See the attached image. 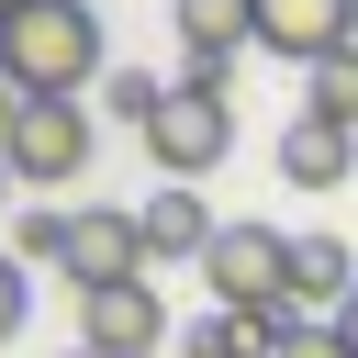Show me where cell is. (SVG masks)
<instances>
[{"instance_id":"cell-1","label":"cell","mask_w":358,"mask_h":358,"mask_svg":"<svg viewBox=\"0 0 358 358\" xmlns=\"http://www.w3.org/2000/svg\"><path fill=\"white\" fill-rule=\"evenodd\" d=\"M0 78L22 101H78L101 90V11L90 0H22L0 22Z\"/></svg>"},{"instance_id":"cell-2","label":"cell","mask_w":358,"mask_h":358,"mask_svg":"<svg viewBox=\"0 0 358 358\" xmlns=\"http://www.w3.org/2000/svg\"><path fill=\"white\" fill-rule=\"evenodd\" d=\"M145 157H157V179H213L224 168V145H235V101H224V78L213 67H179L168 90H157V112H145V134H134Z\"/></svg>"},{"instance_id":"cell-3","label":"cell","mask_w":358,"mask_h":358,"mask_svg":"<svg viewBox=\"0 0 358 358\" xmlns=\"http://www.w3.org/2000/svg\"><path fill=\"white\" fill-rule=\"evenodd\" d=\"M201 280H213V313H280L291 302V235L280 224H213Z\"/></svg>"},{"instance_id":"cell-4","label":"cell","mask_w":358,"mask_h":358,"mask_svg":"<svg viewBox=\"0 0 358 358\" xmlns=\"http://www.w3.org/2000/svg\"><path fill=\"white\" fill-rule=\"evenodd\" d=\"M67 291H112V280H145V224L123 201H78L67 213Z\"/></svg>"},{"instance_id":"cell-5","label":"cell","mask_w":358,"mask_h":358,"mask_svg":"<svg viewBox=\"0 0 358 358\" xmlns=\"http://www.w3.org/2000/svg\"><path fill=\"white\" fill-rule=\"evenodd\" d=\"M78 347H90V358H157V347H168V302H157V280L78 291Z\"/></svg>"},{"instance_id":"cell-6","label":"cell","mask_w":358,"mask_h":358,"mask_svg":"<svg viewBox=\"0 0 358 358\" xmlns=\"http://www.w3.org/2000/svg\"><path fill=\"white\" fill-rule=\"evenodd\" d=\"M0 157H11V179H78L90 168V101H22Z\"/></svg>"},{"instance_id":"cell-7","label":"cell","mask_w":358,"mask_h":358,"mask_svg":"<svg viewBox=\"0 0 358 358\" xmlns=\"http://www.w3.org/2000/svg\"><path fill=\"white\" fill-rule=\"evenodd\" d=\"M257 45L291 67H324L358 45V0H257Z\"/></svg>"},{"instance_id":"cell-8","label":"cell","mask_w":358,"mask_h":358,"mask_svg":"<svg viewBox=\"0 0 358 358\" xmlns=\"http://www.w3.org/2000/svg\"><path fill=\"white\" fill-rule=\"evenodd\" d=\"M168 11H179V67L235 78V56L257 45V0H168Z\"/></svg>"},{"instance_id":"cell-9","label":"cell","mask_w":358,"mask_h":358,"mask_svg":"<svg viewBox=\"0 0 358 358\" xmlns=\"http://www.w3.org/2000/svg\"><path fill=\"white\" fill-rule=\"evenodd\" d=\"M347 291H358L347 235H291V313H302V324H336V313H347Z\"/></svg>"},{"instance_id":"cell-10","label":"cell","mask_w":358,"mask_h":358,"mask_svg":"<svg viewBox=\"0 0 358 358\" xmlns=\"http://www.w3.org/2000/svg\"><path fill=\"white\" fill-rule=\"evenodd\" d=\"M134 224H145V268H157V257H201V246H213V213H201V190H179V179H168Z\"/></svg>"},{"instance_id":"cell-11","label":"cell","mask_w":358,"mask_h":358,"mask_svg":"<svg viewBox=\"0 0 358 358\" xmlns=\"http://www.w3.org/2000/svg\"><path fill=\"white\" fill-rule=\"evenodd\" d=\"M347 145H358V134H336V123L302 112V123L280 134V179H291V190H336V179H347Z\"/></svg>"},{"instance_id":"cell-12","label":"cell","mask_w":358,"mask_h":358,"mask_svg":"<svg viewBox=\"0 0 358 358\" xmlns=\"http://www.w3.org/2000/svg\"><path fill=\"white\" fill-rule=\"evenodd\" d=\"M179 358H280V324L268 313H201L179 336Z\"/></svg>"},{"instance_id":"cell-13","label":"cell","mask_w":358,"mask_h":358,"mask_svg":"<svg viewBox=\"0 0 358 358\" xmlns=\"http://www.w3.org/2000/svg\"><path fill=\"white\" fill-rule=\"evenodd\" d=\"M302 78H313V101H302V112H313V123H336V134H358V45H347V56H324V67H302Z\"/></svg>"},{"instance_id":"cell-14","label":"cell","mask_w":358,"mask_h":358,"mask_svg":"<svg viewBox=\"0 0 358 358\" xmlns=\"http://www.w3.org/2000/svg\"><path fill=\"white\" fill-rule=\"evenodd\" d=\"M157 90H168V78H145V67H101V112H112V123H134V134H145Z\"/></svg>"},{"instance_id":"cell-15","label":"cell","mask_w":358,"mask_h":358,"mask_svg":"<svg viewBox=\"0 0 358 358\" xmlns=\"http://www.w3.org/2000/svg\"><path fill=\"white\" fill-rule=\"evenodd\" d=\"M11 257H22V268H56V257H67V213H56V201H34V213L11 224Z\"/></svg>"},{"instance_id":"cell-16","label":"cell","mask_w":358,"mask_h":358,"mask_svg":"<svg viewBox=\"0 0 358 358\" xmlns=\"http://www.w3.org/2000/svg\"><path fill=\"white\" fill-rule=\"evenodd\" d=\"M22 313H34V268H22L11 246H0V347L22 336Z\"/></svg>"},{"instance_id":"cell-17","label":"cell","mask_w":358,"mask_h":358,"mask_svg":"<svg viewBox=\"0 0 358 358\" xmlns=\"http://www.w3.org/2000/svg\"><path fill=\"white\" fill-rule=\"evenodd\" d=\"M280 358H347V336L336 324H302V336H280Z\"/></svg>"},{"instance_id":"cell-18","label":"cell","mask_w":358,"mask_h":358,"mask_svg":"<svg viewBox=\"0 0 358 358\" xmlns=\"http://www.w3.org/2000/svg\"><path fill=\"white\" fill-rule=\"evenodd\" d=\"M336 336H347V358H358V291H347V313H336Z\"/></svg>"},{"instance_id":"cell-19","label":"cell","mask_w":358,"mask_h":358,"mask_svg":"<svg viewBox=\"0 0 358 358\" xmlns=\"http://www.w3.org/2000/svg\"><path fill=\"white\" fill-rule=\"evenodd\" d=\"M0 201H11V157H0Z\"/></svg>"},{"instance_id":"cell-20","label":"cell","mask_w":358,"mask_h":358,"mask_svg":"<svg viewBox=\"0 0 358 358\" xmlns=\"http://www.w3.org/2000/svg\"><path fill=\"white\" fill-rule=\"evenodd\" d=\"M11 11H22V0H0V22H11Z\"/></svg>"},{"instance_id":"cell-21","label":"cell","mask_w":358,"mask_h":358,"mask_svg":"<svg viewBox=\"0 0 358 358\" xmlns=\"http://www.w3.org/2000/svg\"><path fill=\"white\" fill-rule=\"evenodd\" d=\"M78 358H90V347H78Z\"/></svg>"}]
</instances>
